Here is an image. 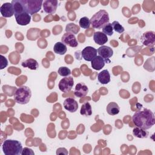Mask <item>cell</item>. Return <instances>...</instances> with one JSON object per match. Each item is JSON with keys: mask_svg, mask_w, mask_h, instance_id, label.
<instances>
[{"mask_svg": "<svg viewBox=\"0 0 155 155\" xmlns=\"http://www.w3.org/2000/svg\"><path fill=\"white\" fill-rule=\"evenodd\" d=\"M132 121L136 127L148 130L155 124V116L150 110L144 108L143 110H138L134 113Z\"/></svg>", "mask_w": 155, "mask_h": 155, "instance_id": "cell-1", "label": "cell"}, {"mask_svg": "<svg viewBox=\"0 0 155 155\" xmlns=\"http://www.w3.org/2000/svg\"><path fill=\"white\" fill-rule=\"evenodd\" d=\"M2 148L5 155H19L22 151L21 143L16 140H5L2 145Z\"/></svg>", "mask_w": 155, "mask_h": 155, "instance_id": "cell-2", "label": "cell"}, {"mask_svg": "<svg viewBox=\"0 0 155 155\" xmlns=\"http://www.w3.org/2000/svg\"><path fill=\"white\" fill-rule=\"evenodd\" d=\"M109 21L110 18L108 12L105 10H100L91 18L90 24L93 28L99 29L108 23Z\"/></svg>", "mask_w": 155, "mask_h": 155, "instance_id": "cell-3", "label": "cell"}, {"mask_svg": "<svg viewBox=\"0 0 155 155\" xmlns=\"http://www.w3.org/2000/svg\"><path fill=\"white\" fill-rule=\"evenodd\" d=\"M31 96V90L29 87L24 85L16 90L14 94V100L18 104L24 105L28 103Z\"/></svg>", "mask_w": 155, "mask_h": 155, "instance_id": "cell-4", "label": "cell"}, {"mask_svg": "<svg viewBox=\"0 0 155 155\" xmlns=\"http://www.w3.org/2000/svg\"><path fill=\"white\" fill-rule=\"evenodd\" d=\"M24 10L29 15H34L41 9L43 1L42 0H21Z\"/></svg>", "mask_w": 155, "mask_h": 155, "instance_id": "cell-5", "label": "cell"}, {"mask_svg": "<svg viewBox=\"0 0 155 155\" xmlns=\"http://www.w3.org/2000/svg\"><path fill=\"white\" fill-rule=\"evenodd\" d=\"M73 84V78L71 76H67L63 78L59 81L58 87L59 90L63 93H68L72 89Z\"/></svg>", "mask_w": 155, "mask_h": 155, "instance_id": "cell-6", "label": "cell"}, {"mask_svg": "<svg viewBox=\"0 0 155 155\" xmlns=\"http://www.w3.org/2000/svg\"><path fill=\"white\" fill-rule=\"evenodd\" d=\"M140 40L145 46H154L155 44V32L153 31H148L143 33L141 36Z\"/></svg>", "mask_w": 155, "mask_h": 155, "instance_id": "cell-7", "label": "cell"}, {"mask_svg": "<svg viewBox=\"0 0 155 155\" xmlns=\"http://www.w3.org/2000/svg\"><path fill=\"white\" fill-rule=\"evenodd\" d=\"M97 53L99 56L104 59L105 62L110 63L111 62L110 58L113 54V50L111 48L106 45H101L99 48H98Z\"/></svg>", "mask_w": 155, "mask_h": 155, "instance_id": "cell-8", "label": "cell"}, {"mask_svg": "<svg viewBox=\"0 0 155 155\" xmlns=\"http://www.w3.org/2000/svg\"><path fill=\"white\" fill-rule=\"evenodd\" d=\"M61 42L65 45L71 47H76L78 45V41L74 34L67 32L64 33L61 38Z\"/></svg>", "mask_w": 155, "mask_h": 155, "instance_id": "cell-9", "label": "cell"}, {"mask_svg": "<svg viewBox=\"0 0 155 155\" xmlns=\"http://www.w3.org/2000/svg\"><path fill=\"white\" fill-rule=\"evenodd\" d=\"M97 50L91 46L85 47L81 51V56L84 60L91 61L97 56Z\"/></svg>", "mask_w": 155, "mask_h": 155, "instance_id": "cell-10", "label": "cell"}, {"mask_svg": "<svg viewBox=\"0 0 155 155\" xmlns=\"http://www.w3.org/2000/svg\"><path fill=\"white\" fill-rule=\"evenodd\" d=\"M16 21L20 25H27L31 21V16L25 11L15 14Z\"/></svg>", "mask_w": 155, "mask_h": 155, "instance_id": "cell-11", "label": "cell"}, {"mask_svg": "<svg viewBox=\"0 0 155 155\" xmlns=\"http://www.w3.org/2000/svg\"><path fill=\"white\" fill-rule=\"evenodd\" d=\"M58 1L46 0L43 2L42 6L44 11L47 14H53L56 12L58 7Z\"/></svg>", "mask_w": 155, "mask_h": 155, "instance_id": "cell-12", "label": "cell"}, {"mask_svg": "<svg viewBox=\"0 0 155 155\" xmlns=\"http://www.w3.org/2000/svg\"><path fill=\"white\" fill-rule=\"evenodd\" d=\"M0 12L4 18H10L15 15L13 6L10 2L4 3L0 7Z\"/></svg>", "mask_w": 155, "mask_h": 155, "instance_id": "cell-13", "label": "cell"}, {"mask_svg": "<svg viewBox=\"0 0 155 155\" xmlns=\"http://www.w3.org/2000/svg\"><path fill=\"white\" fill-rule=\"evenodd\" d=\"M64 108L70 113H74L78 108V102L72 97L67 98L64 102Z\"/></svg>", "mask_w": 155, "mask_h": 155, "instance_id": "cell-14", "label": "cell"}, {"mask_svg": "<svg viewBox=\"0 0 155 155\" xmlns=\"http://www.w3.org/2000/svg\"><path fill=\"white\" fill-rule=\"evenodd\" d=\"M88 92V88L87 86L82 83L80 82L76 84L74 91V94L75 96L78 97H85Z\"/></svg>", "mask_w": 155, "mask_h": 155, "instance_id": "cell-15", "label": "cell"}, {"mask_svg": "<svg viewBox=\"0 0 155 155\" xmlns=\"http://www.w3.org/2000/svg\"><path fill=\"white\" fill-rule=\"evenodd\" d=\"M93 40L98 45H103L108 41V38L103 32L96 31L93 35Z\"/></svg>", "mask_w": 155, "mask_h": 155, "instance_id": "cell-16", "label": "cell"}, {"mask_svg": "<svg viewBox=\"0 0 155 155\" xmlns=\"http://www.w3.org/2000/svg\"><path fill=\"white\" fill-rule=\"evenodd\" d=\"M105 61L100 56H96L91 61V65L93 69L96 70H100L105 66Z\"/></svg>", "mask_w": 155, "mask_h": 155, "instance_id": "cell-17", "label": "cell"}, {"mask_svg": "<svg viewBox=\"0 0 155 155\" xmlns=\"http://www.w3.org/2000/svg\"><path fill=\"white\" fill-rule=\"evenodd\" d=\"M97 79L102 84H107L110 81V74L107 70H104L97 74Z\"/></svg>", "mask_w": 155, "mask_h": 155, "instance_id": "cell-18", "label": "cell"}, {"mask_svg": "<svg viewBox=\"0 0 155 155\" xmlns=\"http://www.w3.org/2000/svg\"><path fill=\"white\" fill-rule=\"evenodd\" d=\"M107 112L108 114L114 116L117 114L120 111V107L116 102H110L107 106Z\"/></svg>", "mask_w": 155, "mask_h": 155, "instance_id": "cell-19", "label": "cell"}, {"mask_svg": "<svg viewBox=\"0 0 155 155\" xmlns=\"http://www.w3.org/2000/svg\"><path fill=\"white\" fill-rule=\"evenodd\" d=\"M21 65L22 67L25 68H28L30 70H36L39 67V64L37 61L31 58L28 59L23 61Z\"/></svg>", "mask_w": 155, "mask_h": 155, "instance_id": "cell-20", "label": "cell"}, {"mask_svg": "<svg viewBox=\"0 0 155 155\" xmlns=\"http://www.w3.org/2000/svg\"><path fill=\"white\" fill-rule=\"evenodd\" d=\"M133 134L134 136L138 138H147L149 134V133L147 130L136 127L133 130Z\"/></svg>", "mask_w": 155, "mask_h": 155, "instance_id": "cell-21", "label": "cell"}, {"mask_svg": "<svg viewBox=\"0 0 155 155\" xmlns=\"http://www.w3.org/2000/svg\"><path fill=\"white\" fill-rule=\"evenodd\" d=\"M53 50L55 53L60 55H63L67 52V46L62 42H58L54 44Z\"/></svg>", "mask_w": 155, "mask_h": 155, "instance_id": "cell-22", "label": "cell"}, {"mask_svg": "<svg viewBox=\"0 0 155 155\" xmlns=\"http://www.w3.org/2000/svg\"><path fill=\"white\" fill-rule=\"evenodd\" d=\"M80 113L81 115L85 116H90L92 114L91 106L88 102H86L82 104L81 108Z\"/></svg>", "mask_w": 155, "mask_h": 155, "instance_id": "cell-23", "label": "cell"}, {"mask_svg": "<svg viewBox=\"0 0 155 155\" xmlns=\"http://www.w3.org/2000/svg\"><path fill=\"white\" fill-rule=\"evenodd\" d=\"M79 26L84 29H87L90 27L91 24H90V19H89L87 17L84 16L80 19L79 21Z\"/></svg>", "mask_w": 155, "mask_h": 155, "instance_id": "cell-24", "label": "cell"}, {"mask_svg": "<svg viewBox=\"0 0 155 155\" xmlns=\"http://www.w3.org/2000/svg\"><path fill=\"white\" fill-rule=\"evenodd\" d=\"M102 32L107 36H111L113 34V28L111 23L108 22L102 27Z\"/></svg>", "mask_w": 155, "mask_h": 155, "instance_id": "cell-25", "label": "cell"}, {"mask_svg": "<svg viewBox=\"0 0 155 155\" xmlns=\"http://www.w3.org/2000/svg\"><path fill=\"white\" fill-rule=\"evenodd\" d=\"M113 30H114L116 32L118 33H122L124 31L125 29L124 28L122 27V25H121V24H120V23L118 21H114L111 23Z\"/></svg>", "mask_w": 155, "mask_h": 155, "instance_id": "cell-26", "label": "cell"}, {"mask_svg": "<svg viewBox=\"0 0 155 155\" xmlns=\"http://www.w3.org/2000/svg\"><path fill=\"white\" fill-rule=\"evenodd\" d=\"M58 73L61 76L67 77L71 74V70L66 67H61L58 68Z\"/></svg>", "mask_w": 155, "mask_h": 155, "instance_id": "cell-27", "label": "cell"}, {"mask_svg": "<svg viewBox=\"0 0 155 155\" xmlns=\"http://www.w3.org/2000/svg\"><path fill=\"white\" fill-rule=\"evenodd\" d=\"M1 68L0 69H3L5 67L7 66L8 65V61L7 60V59L3 56L2 55H1Z\"/></svg>", "mask_w": 155, "mask_h": 155, "instance_id": "cell-28", "label": "cell"}, {"mask_svg": "<svg viewBox=\"0 0 155 155\" xmlns=\"http://www.w3.org/2000/svg\"><path fill=\"white\" fill-rule=\"evenodd\" d=\"M21 154L22 155H24V154H27V155H28V154H34V152L33 151V150L31 149H30L28 148H24L23 150H22V153Z\"/></svg>", "mask_w": 155, "mask_h": 155, "instance_id": "cell-29", "label": "cell"}]
</instances>
